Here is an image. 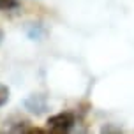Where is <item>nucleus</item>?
<instances>
[{
  "instance_id": "obj_1",
  "label": "nucleus",
  "mask_w": 134,
  "mask_h": 134,
  "mask_svg": "<svg viewBox=\"0 0 134 134\" xmlns=\"http://www.w3.org/2000/svg\"><path fill=\"white\" fill-rule=\"evenodd\" d=\"M74 124H76V118L69 111H62V113L51 115L46 122L48 131H51V132H69L74 127Z\"/></svg>"
},
{
  "instance_id": "obj_2",
  "label": "nucleus",
  "mask_w": 134,
  "mask_h": 134,
  "mask_svg": "<svg viewBox=\"0 0 134 134\" xmlns=\"http://www.w3.org/2000/svg\"><path fill=\"white\" fill-rule=\"evenodd\" d=\"M7 100H9V88H7V85L0 83V108L5 106Z\"/></svg>"
},
{
  "instance_id": "obj_3",
  "label": "nucleus",
  "mask_w": 134,
  "mask_h": 134,
  "mask_svg": "<svg viewBox=\"0 0 134 134\" xmlns=\"http://www.w3.org/2000/svg\"><path fill=\"white\" fill-rule=\"evenodd\" d=\"M14 7H18V0H0V9L9 11V9H14Z\"/></svg>"
},
{
  "instance_id": "obj_4",
  "label": "nucleus",
  "mask_w": 134,
  "mask_h": 134,
  "mask_svg": "<svg viewBox=\"0 0 134 134\" xmlns=\"http://www.w3.org/2000/svg\"><path fill=\"white\" fill-rule=\"evenodd\" d=\"M2 39H4V32H2V28H0V42H2Z\"/></svg>"
}]
</instances>
